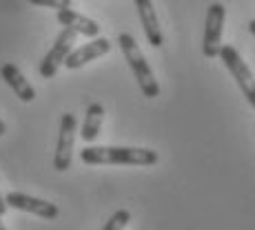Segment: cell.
<instances>
[{
    "mask_svg": "<svg viewBox=\"0 0 255 230\" xmlns=\"http://www.w3.org/2000/svg\"><path fill=\"white\" fill-rule=\"evenodd\" d=\"M85 164H120V166H153L158 153L151 149H131V146H85L80 151Z\"/></svg>",
    "mask_w": 255,
    "mask_h": 230,
    "instance_id": "cell-1",
    "label": "cell"
},
{
    "mask_svg": "<svg viewBox=\"0 0 255 230\" xmlns=\"http://www.w3.org/2000/svg\"><path fill=\"white\" fill-rule=\"evenodd\" d=\"M118 45H120L122 56H125L127 62H129L131 71H133L135 80H138L142 95L149 97V100L158 97V95H160V84H158V80H155L153 71H151L149 62H146L144 53L140 51V47H138V42H135V38L131 36V33H120V36H118Z\"/></svg>",
    "mask_w": 255,
    "mask_h": 230,
    "instance_id": "cell-2",
    "label": "cell"
},
{
    "mask_svg": "<svg viewBox=\"0 0 255 230\" xmlns=\"http://www.w3.org/2000/svg\"><path fill=\"white\" fill-rule=\"evenodd\" d=\"M220 60L224 62V67L229 69V73L233 76V80L238 82L240 91L244 93L247 102L255 109V77L251 69L247 67V62L242 60V56L238 53V49L233 45H224L222 51H220Z\"/></svg>",
    "mask_w": 255,
    "mask_h": 230,
    "instance_id": "cell-3",
    "label": "cell"
},
{
    "mask_svg": "<svg viewBox=\"0 0 255 230\" xmlns=\"http://www.w3.org/2000/svg\"><path fill=\"white\" fill-rule=\"evenodd\" d=\"M76 36L78 33L73 31V29H67V27L58 33L56 42H53L51 49L45 53V58H42V62H40V69H38L45 80H51V77L56 76L58 67L67 62L69 53L73 51V45H76Z\"/></svg>",
    "mask_w": 255,
    "mask_h": 230,
    "instance_id": "cell-4",
    "label": "cell"
},
{
    "mask_svg": "<svg viewBox=\"0 0 255 230\" xmlns=\"http://www.w3.org/2000/svg\"><path fill=\"white\" fill-rule=\"evenodd\" d=\"M227 18L224 4L213 2L207 9V22H204V38H202V53L204 58H220L222 51V27Z\"/></svg>",
    "mask_w": 255,
    "mask_h": 230,
    "instance_id": "cell-5",
    "label": "cell"
},
{
    "mask_svg": "<svg viewBox=\"0 0 255 230\" xmlns=\"http://www.w3.org/2000/svg\"><path fill=\"white\" fill-rule=\"evenodd\" d=\"M76 129L78 122L73 113H65L60 120V133H58V144L56 153H53V168L58 173H65L67 168H71L73 159V144H76Z\"/></svg>",
    "mask_w": 255,
    "mask_h": 230,
    "instance_id": "cell-6",
    "label": "cell"
},
{
    "mask_svg": "<svg viewBox=\"0 0 255 230\" xmlns=\"http://www.w3.org/2000/svg\"><path fill=\"white\" fill-rule=\"evenodd\" d=\"M9 208H16V210H22V213H31V215H38L42 219H56L60 215L56 204H49L45 199H38V197H31V195H24V193H9L4 197Z\"/></svg>",
    "mask_w": 255,
    "mask_h": 230,
    "instance_id": "cell-7",
    "label": "cell"
},
{
    "mask_svg": "<svg viewBox=\"0 0 255 230\" xmlns=\"http://www.w3.org/2000/svg\"><path fill=\"white\" fill-rule=\"evenodd\" d=\"M109 51H111V42L107 40V38H93V40L87 42V45L73 49L69 53V58H67L65 67L67 69H80V67L87 65V62L98 60V58H102Z\"/></svg>",
    "mask_w": 255,
    "mask_h": 230,
    "instance_id": "cell-8",
    "label": "cell"
},
{
    "mask_svg": "<svg viewBox=\"0 0 255 230\" xmlns=\"http://www.w3.org/2000/svg\"><path fill=\"white\" fill-rule=\"evenodd\" d=\"M135 2V9H138V16H140V22L144 27V36L149 40L151 47H162L164 42V36H162V29H160V22H158V13L153 9V2L151 0H133Z\"/></svg>",
    "mask_w": 255,
    "mask_h": 230,
    "instance_id": "cell-9",
    "label": "cell"
},
{
    "mask_svg": "<svg viewBox=\"0 0 255 230\" xmlns=\"http://www.w3.org/2000/svg\"><path fill=\"white\" fill-rule=\"evenodd\" d=\"M0 76H2V80L7 82L9 86H11V91L16 93V97H20L22 102H33V97H36V89L29 84L27 77L22 76V71L18 69L16 65H11V62L2 65L0 67Z\"/></svg>",
    "mask_w": 255,
    "mask_h": 230,
    "instance_id": "cell-10",
    "label": "cell"
},
{
    "mask_svg": "<svg viewBox=\"0 0 255 230\" xmlns=\"http://www.w3.org/2000/svg\"><path fill=\"white\" fill-rule=\"evenodd\" d=\"M58 22L67 29H73L76 33H82L87 38H98L100 36V24L91 18L82 16V13L73 11V9H62L58 11Z\"/></svg>",
    "mask_w": 255,
    "mask_h": 230,
    "instance_id": "cell-11",
    "label": "cell"
},
{
    "mask_svg": "<svg viewBox=\"0 0 255 230\" xmlns=\"http://www.w3.org/2000/svg\"><path fill=\"white\" fill-rule=\"evenodd\" d=\"M102 120H105V109H102V104H98V102H93V104L87 106V115H85V124H82V140L87 142V144H91V142H96V138L100 135V129H102Z\"/></svg>",
    "mask_w": 255,
    "mask_h": 230,
    "instance_id": "cell-12",
    "label": "cell"
},
{
    "mask_svg": "<svg viewBox=\"0 0 255 230\" xmlns=\"http://www.w3.org/2000/svg\"><path fill=\"white\" fill-rule=\"evenodd\" d=\"M129 222H131V213L129 210H125V208H120V210H116V213L111 215L109 222H105V226H102L100 230H125Z\"/></svg>",
    "mask_w": 255,
    "mask_h": 230,
    "instance_id": "cell-13",
    "label": "cell"
},
{
    "mask_svg": "<svg viewBox=\"0 0 255 230\" xmlns=\"http://www.w3.org/2000/svg\"><path fill=\"white\" fill-rule=\"evenodd\" d=\"M31 4H38V7H51V9H71V0H29Z\"/></svg>",
    "mask_w": 255,
    "mask_h": 230,
    "instance_id": "cell-14",
    "label": "cell"
},
{
    "mask_svg": "<svg viewBox=\"0 0 255 230\" xmlns=\"http://www.w3.org/2000/svg\"><path fill=\"white\" fill-rule=\"evenodd\" d=\"M7 208H9V206H7V202H4V197L0 195V217H2V215L7 213Z\"/></svg>",
    "mask_w": 255,
    "mask_h": 230,
    "instance_id": "cell-15",
    "label": "cell"
},
{
    "mask_svg": "<svg viewBox=\"0 0 255 230\" xmlns=\"http://www.w3.org/2000/svg\"><path fill=\"white\" fill-rule=\"evenodd\" d=\"M4 133H7V124H4V122L2 120H0V138H2V135Z\"/></svg>",
    "mask_w": 255,
    "mask_h": 230,
    "instance_id": "cell-16",
    "label": "cell"
},
{
    "mask_svg": "<svg viewBox=\"0 0 255 230\" xmlns=\"http://www.w3.org/2000/svg\"><path fill=\"white\" fill-rule=\"evenodd\" d=\"M249 31H251V33H253V36H255V18H253V20H251V22H249Z\"/></svg>",
    "mask_w": 255,
    "mask_h": 230,
    "instance_id": "cell-17",
    "label": "cell"
},
{
    "mask_svg": "<svg viewBox=\"0 0 255 230\" xmlns=\"http://www.w3.org/2000/svg\"><path fill=\"white\" fill-rule=\"evenodd\" d=\"M0 230H7V228H4V224H2V222H0Z\"/></svg>",
    "mask_w": 255,
    "mask_h": 230,
    "instance_id": "cell-18",
    "label": "cell"
}]
</instances>
